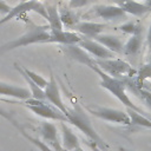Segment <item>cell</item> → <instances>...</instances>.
Here are the masks:
<instances>
[{
    "label": "cell",
    "mask_w": 151,
    "mask_h": 151,
    "mask_svg": "<svg viewBox=\"0 0 151 151\" xmlns=\"http://www.w3.org/2000/svg\"><path fill=\"white\" fill-rule=\"evenodd\" d=\"M72 106L68 107L67 106V113L65 114L68 119V123H71L72 125H74L78 130H80L91 142H93L100 150L103 151H109L110 146L103 140V138L96 132L92 122L87 114V111L85 110L84 106H81L77 99L72 98L71 99Z\"/></svg>",
    "instance_id": "cell-1"
},
{
    "label": "cell",
    "mask_w": 151,
    "mask_h": 151,
    "mask_svg": "<svg viewBox=\"0 0 151 151\" xmlns=\"http://www.w3.org/2000/svg\"><path fill=\"white\" fill-rule=\"evenodd\" d=\"M51 38V29L48 24L47 25H35L32 21H27L26 32L0 46V54L9 52L18 47H25L32 44H47Z\"/></svg>",
    "instance_id": "cell-2"
},
{
    "label": "cell",
    "mask_w": 151,
    "mask_h": 151,
    "mask_svg": "<svg viewBox=\"0 0 151 151\" xmlns=\"http://www.w3.org/2000/svg\"><path fill=\"white\" fill-rule=\"evenodd\" d=\"M88 67L94 71L99 77H100V85L101 87H104L105 90H107L110 93H112L122 104H124L127 109H132L139 113H143V111L132 103V100L129 98L125 88H126V83L123 79H118V78H113L111 76H109L107 73H105L104 71H101L96 64H94V58L91 60V63L88 64Z\"/></svg>",
    "instance_id": "cell-3"
},
{
    "label": "cell",
    "mask_w": 151,
    "mask_h": 151,
    "mask_svg": "<svg viewBox=\"0 0 151 151\" xmlns=\"http://www.w3.org/2000/svg\"><path fill=\"white\" fill-rule=\"evenodd\" d=\"M24 105L28 110H31L33 113H35L37 116H39L41 118L68 123L67 117L59 109H57L54 105H52L48 101H41V100L29 98L27 100H24Z\"/></svg>",
    "instance_id": "cell-4"
},
{
    "label": "cell",
    "mask_w": 151,
    "mask_h": 151,
    "mask_svg": "<svg viewBox=\"0 0 151 151\" xmlns=\"http://www.w3.org/2000/svg\"><path fill=\"white\" fill-rule=\"evenodd\" d=\"M85 110L93 114L94 117L106 120V122H111V123H116V124H122V125H130V117L127 114V112L122 111V110H116V109H110V107H104V106H90V105H85L84 106Z\"/></svg>",
    "instance_id": "cell-5"
},
{
    "label": "cell",
    "mask_w": 151,
    "mask_h": 151,
    "mask_svg": "<svg viewBox=\"0 0 151 151\" xmlns=\"http://www.w3.org/2000/svg\"><path fill=\"white\" fill-rule=\"evenodd\" d=\"M26 12H35L37 14L41 15L44 19L47 20L46 6H44L39 0H28V1H21L17 6L12 7V9L2 19H0V26L6 24V22H8V21H11L14 18L20 17L21 14H24Z\"/></svg>",
    "instance_id": "cell-6"
},
{
    "label": "cell",
    "mask_w": 151,
    "mask_h": 151,
    "mask_svg": "<svg viewBox=\"0 0 151 151\" xmlns=\"http://www.w3.org/2000/svg\"><path fill=\"white\" fill-rule=\"evenodd\" d=\"M84 18H99L105 21H119L125 20L127 14L117 5H96L87 11Z\"/></svg>",
    "instance_id": "cell-7"
},
{
    "label": "cell",
    "mask_w": 151,
    "mask_h": 151,
    "mask_svg": "<svg viewBox=\"0 0 151 151\" xmlns=\"http://www.w3.org/2000/svg\"><path fill=\"white\" fill-rule=\"evenodd\" d=\"M94 64L109 76L118 79H120V77L125 74H131L133 72L131 65L123 59H94Z\"/></svg>",
    "instance_id": "cell-8"
},
{
    "label": "cell",
    "mask_w": 151,
    "mask_h": 151,
    "mask_svg": "<svg viewBox=\"0 0 151 151\" xmlns=\"http://www.w3.org/2000/svg\"><path fill=\"white\" fill-rule=\"evenodd\" d=\"M40 136H41V140L48 145L51 149H53L54 151H66L63 145L61 142L59 140L58 137V130L57 126L53 123H48V122H42L40 123V126L38 129Z\"/></svg>",
    "instance_id": "cell-9"
},
{
    "label": "cell",
    "mask_w": 151,
    "mask_h": 151,
    "mask_svg": "<svg viewBox=\"0 0 151 151\" xmlns=\"http://www.w3.org/2000/svg\"><path fill=\"white\" fill-rule=\"evenodd\" d=\"M78 46H80L84 51H86L88 54H91L92 58H94V59H114L116 58V53L111 52L105 46H103L101 44L96 41L94 39L83 37V39L80 40Z\"/></svg>",
    "instance_id": "cell-10"
},
{
    "label": "cell",
    "mask_w": 151,
    "mask_h": 151,
    "mask_svg": "<svg viewBox=\"0 0 151 151\" xmlns=\"http://www.w3.org/2000/svg\"><path fill=\"white\" fill-rule=\"evenodd\" d=\"M44 91H45V96H46L47 101L51 103L52 105H54L57 109H59L64 114H66L67 113V106L64 104V101L61 99L58 84H57L55 78H54L52 72L50 74V80H48L46 87L44 88Z\"/></svg>",
    "instance_id": "cell-11"
},
{
    "label": "cell",
    "mask_w": 151,
    "mask_h": 151,
    "mask_svg": "<svg viewBox=\"0 0 151 151\" xmlns=\"http://www.w3.org/2000/svg\"><path fill=\"white\" fill-rule=\"evenodd\" d=\"M106 28H109L107 24L93 22V21H79L73 27V29L77 31L79 34L90 39H94L97 35L101 34Z\"/></svg>",
    "instance_id": "cell-12"
},
{
    "label": "cell",
    "mask_w": 151,
    "mask_h": 151,
    "mask_svg": "<svg viewBox=\"0 0 151 151\" xmlns=\"http://www.w3.org/2000/svg\"><path fill=\"white\" fill-rule=\"evenodd\" d=\"M113 1L126 14H131L137 18H142L147 12H150L147 6H145L143 2H138L136 0H113Z\"/></svg>",
    "instance_id": "cell-13"
},
{
    "label": "cell",
    "mask_w": 151,
    "mask_h": 151,
    "mask_svg": "<svg viewBox=\"0 0 151 151\" xmlns=\"http://www.w3.org/2000/svg\"><path fill=\"white\" fill-rule=\"evenodd\" d=\"M0 96H7V97H13L18 100H27L32 98L31 91L26 87L7 84L4 81H0Z\"/></svg>",
    "instance_id": "cell-14"
},
{
    "label": "cell",
    "mask_w": 151,
    "mask_h": 151,
    "mask_svg": "<svg viewBox=\"0 0 151 151\" xmlns=\"http://www.w3.org/2000/svg\"><path fill=\"white\" fill-rule=\"evenodd\" d=\"M96 41H98L99 44H101L103 46H105L107 50H110L111 52L118 54V53H123V48L125 42L123 41V39L119 35L116 34H99L94 38Z\"/></svg>",
    "instance_id": "cell-15"
},
{
    "label": "cell",
    "mask_w": 151,
    "mask_h": 151,
    "mask_svg": "<svg viewBox=\"0 0 151 151\" xmlns=\"http://www.w3.org/2000/svg\"><path fill=\"white\" fill-rule=\"evenodd\" d=\"M83 35L71 31H60V32H51V38L47 44L57 42L60 45H78Z\"/></svg>",
    "instance_id": "cell-16"
},
{
    "label": "cell",
    "mask_w": 151,
    "mask_h": 151,
    "mask_svg": "<svg viewBox=\"0 0 151 151\" xmlns=\"http://www.w3.org/2000/svg\"><path fill=\"white\" fill-rule=\"evenodd\" d=\"M144 42V38L143 34H138V35H131V38L125 42L124 48H123V54L126 55L130 60H136L140 53L142 46Z\"/></svg>",
    "instance_id": "cell-17"
},
{
    "label": "cell",
    "mask_w": 151,
    "mask_h": 151,
    "mask_svg": "<svg viewBox=\"0 0 151 151\" xmlns=\"http://www.w3.org/2000/svg\"><path fill=\"white\" fill-rule=\"evenodd\" d=\"M60 126H61V134H63V142H61L63 147L66 151H74L77 147L80 146L78 137L64 122H60Z\"/></svg>",
    "instance_id": "cell-18"
},
{
    "label": "cell",
    "mask_w": 151,
    "mask_h": 151,
    "mask_svg": "<svg viewBox=\"0 0 151 151\" xmlns=\"http://www.w3.org/2000/svg\"><path fill=\"white\" fill-rule=\"evenodd\" d=\"M14 67H15V70L22 76V78L26 80V83H27V85H28V87H29V91H31V94H32V98L33 99H37V100H41V101H47V99H46V96H45V91H44V88H41V87H39L24 71H22V67H20L18 64H14Z\"/></svg>",
    "instance_id": "cell-19"
},
{
    "label": "cell",
    "mask_w": 151,
    "mask_h": 151,
    "mask_svg": "<svg viewBox=\"0 0 151 151\" xmlns=\"http://www.w3.org/2000/svg\"><path fill=\"white\" fill-rule=\"evenodd\" d=\"M46 11H47V21H48L51 32L64 31V26L60 20V15H59V8L57 7V5L46 6Z\"/></svg>",
    "instance_id": "cell-20"
},
{
    "label": "cell",
    "mask_w": 151,
    "mask_h": 151,
    "mask_svg": "<svg viewBox=\"0 0 151 151\" xmlns=\"http://www.w3.org/2000/svg\"><path fill=\"white\" fill-rule=\"evenodd\" d=\"M59 15H60V20L63 22V26L73 29V27L80 21L79 17L73 12V9L71 7H60L59 8Z\"/></svg>",
    "instance_id": "cell-21"
},
{
    "label": "cell",
    "mask_w": 151,
    "mask_h": 151,
    "mask_svg": "<svg viewBox=\"0 0 151 151\" xmlns=\"http://www.w3.org/2000/svg\"><path fill=\"white\" fill-rule=\"evenodd\" d=\"M127 114L130 117V122L131 125H136V126H143V127H149L151 129V120H149L146 117H144L142 113L132 110V109H127Z\"/></svg>",
    "instance_id": "cell-22"
},
{
    "label": "cell",
    "mask_w": 151,
    "mask_h": 151,
    "mask_svg": "<svg viewBox=\"0 0 151 151\" xmlns=\"http://www.w3.org/2000/svg\"><path fill=\"white\" fill-rule=\"evenodd\" d=\"M118 29L130 35H138V34H143L144 32L143 25L139 21H126L123 25L118 26Z\"/></svg>",
    "instance_id": "cell-23"
},
{
    "label": "cell",
    "mask_w": 151,
    "mask_h": 151,
    "mask_svg": "<svg viewBox=\"0 0 151 151\" xmlns=\"http://www.w3.org/2000/svg\"><path fill=\"white\" fill-rule=\"evenodd\" d=\"M17 129L20 131V133H21V134H22V136H24V137H25L27 140H29V142H31L33 145H35V146H37V147H38L40 151H54V150H53V149H51L48 145H46V144H45V143H44L41 139H38V138L33 137L32 134H29V133H28L26 130H24V127H22L21 125H19Z\"/></svg>",
    "instance_id": "cell-24"
},
{
    "label": "cell",
    "mask_w": 151,
    "mask_h": 151,
    "mask_svg": "<svg viewBox=\"0 0 151 151\" xmlns=\"http://www.w3.org/2000/svg\"><path fill=\"white\" fill-rule=\"evenodd\" d=\"M151 78V66L150 64H145V65H142L138 71H137V76H136V83L138 81L139 84H143L146 79Z\"/></svg>",
    "instance_id": "cell-25"
},
{
    "label": "cell",
    "mask_w": 151,
    "mask_h": 151,
    "mask_svg": "<svg viewBox=\"0 0 151 151\" xmlns=\"http://www.w3.org/2000/svg\"><path fill=\"white\" fill-rule=\"evenodd\" d=\"M22 71L39 86V87H41V88H45L46 87V85H47V80L44 78V77H41V76H39V74H37L35 72H33V71H31V70H28L27 67H25V66H22Z\"/></svg>",
    "instance_id": "cell-26"
},
{
    "label": "cell",
    "mask_w": 151,
    "mask_h": 151,
    "mask_svg": "<svg viewBox=\"0 0 151 151\" xmlns=\"http://www.w3.org/2000/svg\"><path fill=\"white\" fill-rule=\"evenodd\" d=\"M137 87V86H136ZM133 91L136 92V94L145 103V105H147V107L151 110V92L144 90V88H140V87H137V88H133Z\"/></svg>",
    "instance_id": "cell-27"
},
{
    "label": "cell",
    "mask_w": 151,
    "mask_h": 151,
    "mask_svg": "<svg viewBox=\"0 0 151 151\" xmlns=\"http://www.w3.org/2000/svg\"><path fill=\"white\" fill-rule=\"evenodd\" d=\"M0 117H2V118H5L6 120H8L13 126H15V127H18L20 124L14 119V117L8 112V111H6V110H4L2 107H0Z\"/></svg>",
    "instance_id": "cell-28"
},
{
    "label": "cell",
    "mask_w": 151,
    "mask_h": 151,
    "mask_svg": "<svg viewBox=\"0 0 151 151\" xmlns=\"http://www.w3.org/2000/svg\"><path fill=\"white\" fill-rule=\"evenodd\" d=\"M90 1H91V0H70L68 6H70L72 9H74V8H79V7L86 6Z\"/></svg>",
    "instance_id": "cell-29"
},
{
    "label": "cell",
    "mask_w": 151,
    "mask_h": 151,
    "mask_svg": "<svg viewBox=\"0 0 151 151\" xmlns=\"http://www.w3.org/2000/svg\"><path fill=\"white\" fill-rule=\"evenodd\" d=\"M12 9V6H9L7 2H5L4 0H0V13L1 14H7L9 11Z\"/></svg>",
    "instance_id": "cell-30"
},
{
    "label": "cell",
    "mask_w": 151,
    "mask_h": 151,
    "mask_svg": "<svg viewBox=\"0 0 151 151\" xmlns=\"http://www.w3.org/2000/svg\"><path fill=\"white\" fill-rule=\"evenodd\" d=\"M146 46H147V52L151 51V22H150V26H149V31H147V35H146Z\"/></svg>",
    "instance_id": "cell-31"
},
{
    "label": "cell",
    "mask_w": 151,
    "mask_h": 151,
    "mask_svg": "<svg viewBox=\"0 0 151 151\" xmlns=\"http://www.w3.org/2000/svg\"><path fill=\"white\" fill-rule=\"evenodd\" d=\"M0 101H2V103H8V104H24V101L22 100H9V99H7V98H4V97H0Z\"/></svg>",
    "instance_id": "cell-32"
},
{
    "label": "cell",
    "mask_w": 151,
    "mask_h": 151,
    "mask_svg": "<svg viewBox=\"0 0 151 151\" xmlns=\"http://www.w3.org/2000/svg\"><path fill=\"white\" fill-rule=\"evenodd\" d=\"M85 143L87 144V146H88V147H91V149H92V151H103V150H100V149H99V147H98L93 142H91V140H90V143H88V142H85Z\"/></svg>",
    "instance_id": "cell-33"
},
{
    "label": "cell",
    "mask_w": 151,
    "mask_h": 151,
    "mask_svg": "<svg viewBox=\"0 0 151 151\" xmlns=\"http://www.w3.org/2000/svg\"><path fill=\"white\" fill-rule=\"evenodd\" d=\"M143 4H144L145 6H147V8L151 11V0H144Z\"/></svg>",
    "instance_id": "cell-34"
},
{
    "label": "cell",
    "mask_w": 151,
    "mask_h": 151,
    "mask_svg": "<svg viewBox=\"0 0 151 151\" xmlns=\"http://www.w3.org/2000/svg\"><path fill=\"white\" fill-rule=\"evenodd\" d=\"M147 57H149V64H150V66H151V51L150 52H147Z\"/></svg>",
    "instance_id": "cell-35"
},
{
    "label": "cell",
    "mask_w": 151,
    "mask_h": 151,
    "mask_svg": "<svg viewBox=\"0 0 151 151\" xmlns=\"http://www.w3.org/2000/svg\"><path fill=\"white\" fill-rule=\"evenodd\" d=\"M74 151H84V150H83V149H81V147H80V146H79V147H77V149H76V150H74Z\"/></svg>",
    "instance_id": "cell-36"
},
{
    "label": "cell",
    "mask_w": 151,
    "mask_h": 151,
    "mask_svg": "<svg viewBox=\"0 0 151 151\" xmlns=\"http://www.w3.org/2000/svg\"><path fill=\"white\" fill-rule=\"evenodd\" d=\"M120 151H131V150H127V149H124V147H120Z\"/></svg>",
    "instance_id": "cell-37"
},
{
    "label": "cell",
    "mask_w": 151,
    "mask_h": 151,
    "mask_svg": "<svg viewBox=\"0 0 151 151\" xmlns=\"http://www.w3.org/2000/svg\"><path fill=\"white\" fill-rule=\"evenodd\" d=\"M21 1H28V0H21Z\"/></svg>",
    "instance_id": "cell-38"
}]
</instances>
